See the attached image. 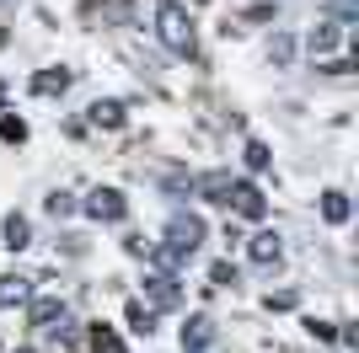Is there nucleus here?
<instances>
[{
	"label": "nucleus",
	"mask_w": 359,
	"mask_h": 353,
	"mask_svg": "<svg viewBox=\"0 0 359 353\" xmlns=\"http://www.w3.org/2000/svg\"><path fill=\"white\" fill-rule=\"evenodd\" d=\"M225 188H231V176H225V172L204 176V193H210V198H225Z\"/></svg>",
	"instance_id": "obj_15"
},
{
	"label": "nucleus",
	"mask_w": 359,
	"mask_h": 353,
	"mask_svg": "<svg viewBox=\"0 0 359 353\" xmlns=\"http://www.w3.org/2000/svg\"><path fill=\"white\" fill-rule=\"evenodd\" d=\"M210 284H215V289H225V284H236V268H231V263H215V268H210Z\"/></svg>",
	"instance_id": "obj_11"
},
{
	"label": "nucleus",
	"mask_w": 359,
	"mask_h": 353,
	"mask_svg": "<svg viewBox=\"0 0 359 353\" xmlns=\"http://www.w3.org/2000/svg\"><path fill=\"white\" fill-rule=\"evenodd\" d=\"M22 353H32V348H22Z\"/></svg>",
	"instance_id": "obj_19"
},
{
	"label": "nucleus",
	"mask_w": 359,
	"mask_h": 353,
	"mask_svg": "<svg viewBox=\"0 0 359 353\" xmlns=\"http://www.w3.org/2000/svg\"><path fill=\"white\" fill-rule=\"evenodd\" d=\"M91 353H123V338L113 326H97V332H91Z\"/></svg>",
	"instance_id": "obj_8"
},
{
	"label": "nucleus",
	"mask_w": 359,
	"mask_h": 353,
	"mask_svg": "<svg viewBox=\"0 0 359 353\" xmlns=\"http://www.w3.org/2000/svg\"><path fill=\"white\" fill-rule=\"evenodd\" d=\"M156 32H161V43L172 48V54H194V22H188V11H182L177 0H161V6H156Z\"/></svg>",
	"instance_id": "obj_1"
},
{
	"label": "nucleus",
	"mask_w": 359,
	"mask_h": 353,
	"mask_svg": "<svg viewBox=\"0 0 359 353\" xmlns=\"http://www.w3.org/2000/svg\"><path fill=\"white\" fill-rule=\"evenodd\" d=\"M273 257H279V235H273V230H257L252 235V263H273Z\"/></svg>",
	"instance_id": "obj_6"
},
{
	"label": "nucleus",
	"mask_w": 359,
	"mask_h": 353,
	"mask_svg": "<svg viewBox=\"0 0 359 353\" xmlns=\"http://www.w3.org/2000/svg\"><path fill=\"white\" fill-rule=\"evenodd\" d=\"M70 86V75L65 70H43V75H32V91H38V97H54V91H65Z\"/></svg>",
	"instance_id": "obj_5"
},
{
	"label": "nucleus",
	"mask_w": 359,
	"mask_h": 353,
	"mask_svg": "<svg viewBox=\"0 0 359 353\" xmlns=\"http://www.w3.org/2000/svg\"><path fill=\"white\" fill-rule=\"evenodd\" d=\"M344 43V27H338V22H322V27L311 32V54L322 59V54H332V48Z\"/></svg>",
	"instance_id": "obj_4"
},
{
	"label": "nucleus",
	"mask_w": 359,
	"mask_h": 353,
	"mask_svg": "<svg viewBox=\"0 0 359 353\" xmlns=\"http://www.w3.org/2000/svg\"><path fill=\"white\" fill-rule=\"evenodd\" d=\"M0 139H27V123L22 118H0Z\"/></svg>",
	"instance_id": "obj_12"
},
{
	"label": "nucleus",
	"mask_w": 359,
	"mask_h": 353,
	"mask_svg": "<svg viewBox=\"0 0 359 353\" xmlns=\"http://www.w3.org/2000/svg\"><path fill=\"white\" fill-rule=\"evenodd\" d=\"M322 214H327L332 225H344L348 220V198H344V193H327V198H322Z\"/></svg>",
	"instance_id": "obj_9"
},
{
	"label": "nucleus",
	"mask_w": 359,
	"mask_h": 353,
	"mask_svg": "<svg viewBox=\"0 0 359 353\" xmlns=\"http://www.w3.org/2000/svg\"><path fill=\"white\" fill-rule=\"evenodd\" d=\"M0 300H27V279H6V289H0Z\"/></svg>",
	"instance_id": "obj_16"
},
{
	"label": "nucleus",
	"mask_w": 359,
	"mask_h": 353,
	"mask_svg": "<svg viewBox=\"0 0 359 353\" xmlns=\"http://www.w3.org/2000/svg\"><path fill=\"white\" fill-rule=\"evenodd\" d=\"M129 321H135L140 332H150V310H145V305H129Z\"/></svg>",
	"instance_id": "obj_17"
},
{
	"label": "nucleus",
	"mask_w": 359,
	"mask_h": 353,
	"mask_svg": "<svg viewBox=\"0 0 359 353\" xmlns=\"http://www.w3.org/2000/svg\"><path fill=\"white\" fill-rule=\"evenodd\" d=\"M91 123H102V129H118V123H123V107H118V102H91Z\"/></svg>",
	"instance_id": "obj_7"
},
{
	"label": "nucleus",
	"mask_w": 359,
	"mask_h": 353,
	"mask_svg": "<svg viewBox=\"0 0 359 353\" xmlns=\"http://www.w3.org/2000/svg\"><path fill=\"white\" fill-rule=\"evenodd\" d=\"M0 97H6V86H0Z\"/></svg>",
	"instance_id": "obj_18"
},
{
	"label": "nucleus",
	"mask_w": 359,
	"mask_h": 353,
	"mask_svg": "<svg viewBox=\"0 0 359 353\" xmlns=\"http://www.w3.org/2000/svg\"><path fill=\"white\" fill-rule=\"evenodd\" d=\"M247 166L263 172V166H269V145H257V139H252V145H247Z\"/></svg>",
	"instance_id": "obj_14"
},
{
	"label": "nucleus",
	"mask_w": 359,
	"mask_h": 353,
	"mask_svg": "<svg viewBox=\"0 0 359 353\" xmlns=\"http://www.w3.org/2000/svg\"><path fill=\"white\" fill-rule=\"evenodd\" d=\"M91 214H97V220H123V198L113 188H102V193H91Z\"/></svg>",
	"instance_id": "obj_3"
},
{
	"label": "nucleus",
	"mask_w": 359,
	"mask_h": 353,
	"mask_svg": "<svg viewBox=\"0 0 359 353\" xmlns=\"http://www.w3.org/2000/svg\"><path fill=\"white\" fill-rule=\"evenodd\" d=\"M54 316H65L60 305H54V300H38V305H32V321L43 326V321H54Z\"/></svg>",
	"instance_id": "obj_13"
},
{
	"label": "nucleus",
	"mask_w": 359,
	"mask_h": 353,
	"mask_svg": "<svg viewBox=\"0 0 359 353\" xmlns=\"http://www.w3.org/2000/svg\"><path fill=\"white\" fill-rule=\"evenodd\" d=\"M6 247H27V220H22V214H11V220H6Z\"/></svg>",
	"instance_id": "obj_10"
},
{
	"label": "nucleus",
	"mask_w": 359,
	"mask_h": 353,
	"mask_svg": "<svg viewBox=\"0 0 359 353\" xmlns=\"http://www.w3.org/2000/svg\"><path fill=\"white\" fill-rule=\"evenodd\" d=\"M225 204H236L241 220H263V193H257L252 182H231V188H225Z\"/></svg>",
	"instance_id": "obj_2"
}]
</instances>
